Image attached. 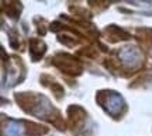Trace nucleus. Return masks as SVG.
<instances>
[{
    "instance_id": "1",
    "label": "nucleus",
    "mask_w": 152,
    "mask_h": 136,
    "mask_svg": "<svg viewBox=\"0 0 152 136\" xmlns=\"http://www.w3.org/2000/svg\"><path fill=\"white\" fill-rule=\"evenodd\" d=\"M123 105H124V103H123V98L120 97L118 94H113V95L110 97V100H109V105H107V109H109L110 114L115 115L117 112H120V111H121Z\"/></svg>"
},
{
    "instance_id": "2",
    "label": "nucleus",
    "mask_w": 152,
    "mask_h": 136,
    "mask_svg": "<svg viewBox=\"0 0 152 136\" xmlns=\"http://www.w3.org/2000/svg\"><path fill=\"white\" fill-rule=\"evenodd\" d=\"M23 126L18 122H11L7 128V136H21L23 135Z\"/></svg>"
}]
</instances>
